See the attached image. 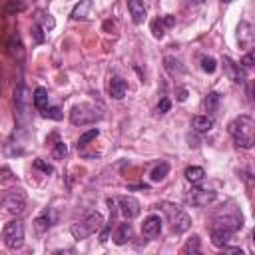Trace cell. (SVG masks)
I'll return each mask as SVG.
<instances>
[{
  "instance_id": "1",
  "label": "cell",
  "mask_w": 255,
  "mask_h": 255,
  "mask_svg": "<svg viewBox=\"0 0 255 255\" xmlns=\"http://www.w3.org/2000/svg\"><path fill=\"white\" fill-rule=\"evenodd\" d=\"M229 135L233 137V141L243 147V149H251L255 143V122L251 116H237L235 120L229 122L227 126Z\"/></svg>"
},
{
  "instance_id": "2",
  "label": "cell",
  "mask_w": 255,
  "mask_h": 255,
  "mask_svg": "<svg viewBox=\"0 0 255 255\" xmlns=\"http://www.w3.org/2000/svg\"><path fill=\"white\" fill-rule=\"evenodd\" d=\"M157 207H161V211L167 215V219H169V223H171V231L173 233H185L189 227H191V217L179 207V205H175V203H169V201H163V203H159Z\"/></svg>"
},
{
  "instance_id": "3",
  "label": "cell",
  "mask_w": 255,
  "mask_h": 255,
  "mask_svg": "<svg viewBox=\"0 0 255 255\" xmlns=\"http://www.w3.org/2000/svg\"><path fill=\"white\" fill-rule=\"evenodd\" d=\"M14 116L20 124H26L30 120V108H32V94L24 84H18L14 90Z\"/></svg>"
},
{
  "instance_id": "4",
  "label": "cell",
  "mask_w": 255,
  "mask_h": 255,
  "mask_svg": "<svg viewBox=\"0 0 255 255\" xmlns=\"http://www.w3.org/2000/svg\"><path fill=\"white\" fill-rule=\"evenodd\" d=\"M0 239L8 249H20L24 245V223L20 219H10L4 225Z\"/></svg>"
},
{
  "instance_id": "5",
  "label": "cell",
  "mask_w": 255,
  "mask_h": 255,
  "mask_svg": "<svg viewBox=\"0 0 255 255\" xmlns=\"http://www.w3.org/2000/svg\"><path fill=\"white\" fill-rule=\"evenodd\" d=\"M26 207V193L22 189H10L0 199V213L4 215H20Z\"/></svg>"
},
{
  "instance_id": "6",
  "label": "cell",
  "mask_w": 255,
  "mask_h": 255,
  "mask_svg": "<svg viewBox=\"0 0 255 255\" xmlns=\"http://www.w3.org/2000/svg\"><path fill=\"white\" fill-rule=\"evenodd\" d=\"M102 114L96 106L92 104H80V106H74L72 112H70V122L74 126H86V124H94L96 120H100Z\"/></svg>"
},
{
  "instance_id": "7",
  "label": "cell",
  "mask_w": 255,
  "mask_h": 255,
  "mask_svg": "<svg viewBox=\"0 0 255 255\" xmlns=\"http://www.w3.org/2000/svg\"><path fill=\"white\" fill-rule=\"evenodd\" d=\"M241 225H243V217H241V213L235 209V207H223L215 217H213V227H227V229H231V231H237V229H241Z\"/></svg>"
},
{
  "instance_id": "8",
  "label": "cell",
  "mask_w": 255,
  "mask_h": 255,
  "mask_svg": "<svg viewBox=\"0 0 255 255\" xmlns=\"http://www.w3.org/2000/svg\"><path fill=\"white\" fill-rule=\"evenodd\" d=\"M185 201L193 207H207L209 203L215 201V191L213 189H205V187H193L187 191Z\"/></svg>"
},
{
  "instance_id": "9",
  "label": "cell",
  "mask_w": 255,
  "mask_h": 255,
  "mask_svg": "<svg viewBox=\"0 0 255 255\" xmlns=\"http://www.w3.org/2000/svg\"><path fill=\"white\" fill-rule=\"evenodd\" d=\"M118 209H120V213L129 221V219H135L137 215H139V211H141V207H139V201L133 197V195H120L118 197Z\"/></svg>"
},
{
  "instance_id": "10",
  "label": "cell",
  "mask_w": 255,
  "mask_h": 255,
  "mask_svg": "<svg viewBox=\"0 0 255 255\" xmlns=\"http://www.w3.org/2000/svg\"><path fill=\"white\" fill-rule=\"evenodd\" d=\"M6 52L12 60L16 62H24V56H26V50H24V44H22V38L20 34H12L6 42Z\"/></svg>"
},
{
  "instance_id": "11",
  "label": "cell",
  "mask_w": 255,
  "mask_h": 255,
  "mask_svg": "<svg viewBox=\"0 0 255 255\" xmlns=\"http://www.w3.org/2000/svg\"><path fill=\"white\" fill-rule=\"evenodd\" d=\"M171 26H175V16H171V14H165V16H159V18H155L153 22H151V34H153V38H163V34H165V28H171Z\"/></svg>"
},
{
  "instance_id": "12",
  "label": "cell",
  "mask_w": 255,
  "mask_h": 255,
  "mask_svg": "<svg viewBox=\"0 0 255 255\" xmlns=\"http://www.w3.org/2000/svg\"><path fill=\"white\" fill-rule=\"evenodd\" d=\"M223 68H225V72H227L229 80H233L235 84H243V82L247 80V74H245V70H243L239 64H235L233 60H229V58H223Z\"/></svg>"
},
{
  "instance_id": "13",
  "label": "cell",
  "mask_w": 255,
  "mask_h": 255,
  "mask_svg": "<svg viewBox=\"0 0 255 255\" xmlns=\"http://www.w3.org/2000/svg\"><path fill=\"white\" fill-rule=\"evenodd\" d=\"M233 233H235V231H231V229H227V227H211V243L221 249V247H225V245L231 241Z\"/></svg>"
},
{
  "instance_id": "14",
  "label": "cell",
  "mask_w": 255,
  "mask_h": 255,
  "mask_svg": "<svg viewBox=\"0 0 255 255\" xmlns=\"http://www.w3.org/2000/svg\"><path fill=\"white\" fill-rule=\"evenodd\" d=\"M141 233L145 237H157L161 233V217L159 215H149L141 225Z\"/></svg>"
},
{
  "instance_id": "15",
  "label": "cell",
  "mask_w": 255,
  "mask_h": 255,
  "mask_svg": "<svg viewBox=\"0 0 255 255\" xmlns=\"http://www.w3.org/2000/svg\"><path fill=\"white\" fill-rule=\"evenodd\" d=\"M128 10L133 24H143L145 20V4L143 0H128Z\"/></svg>"
},
{
  "instance_id": "16",
  "label": "cell",
  "mask_w": 255,
  "mask_h": 255,
  "mask_svg": "<svg viewBox=\"0 0 255 255\" xmlns=\"http://www.w3.org/2000/svg\"><path fill=\"white\" fill-rule=\"evenodd\" d=\"M126 94H128V82L124 78H120V76H112V80H110V96L114 100H122Z\"/></svg>"
},
{
  "instance_id": "17",
  "label": "cell",
  "mask_w": 255,
  "mask_h": 255,
  "mask_svg": "<svg viewBox=\"0 0 255 255\" xmlns=\"http://www.w3.org/2000/svg\"><path fill=\"white\" fill-rule=\"evenodd\" d=\"M82 225H84L86 231L92 235V233H96V231H100V229L104 227V217H102V213H98V211H90V213L86 215V219L82 221Z\"/></svg>"
},
{
  "instance_id": "18",
  "label": "cell",
  "mask_w": 255,
  "mask_h": 255,
  "mask_svg": "<svg viewBox=\"0 0 255 255\" xmlns=\"http://www.w3.org/2000/svg\"><path fill=\"white\" fill-rule=\"evenodd\" d=\"M131 235H133V229H131V223H128V221H124V223H120L118 227H116V231H114V243L116 245H124V243H128L129 239H131Z\"/></svg>"
},
{
  "instance_id": "19",
  "label": "cell",
  "mask_w": 255,
  "mask_h": 255,
  "mask_svg": "<svg viewBox=\"0 0 255 255\" xmlns=\"http://www.w3.org/2000/svg\"><path fill=\"white\" fill-rule=\"evenodd\" d=\"M92 10H94V2H92V0H80V2L74 6L70 18H72V20H86V18H90Z\"/></svg>"
},
{
  "instance_id": "20",
  "label": "cell",
  "mask_w": 255,
  "mask_h": 255,
  "mask_svg": "<svg viewBox=\"0 0 255 255\" xmlns=\"http://www.w3.org/2000/svg\"><path fill=\"white\" fill-rule=\"evenodd\" d=\"M237 42L239 46H245V48L253 44V26L249 22H241L237 26Z\"/></svg>"
},
{
  "instance_id": "21",
  "label": "cell",
  "mask_w": 255,
  "mask_h": 255,
  "mask_svg": "<svg viewBox=\"0 0 255 255\" xmlns=\"http://www.w3.org/2000/svg\"><path fill=\"white\" fill-rule=\"evenodd\" d=\"M52 211L50 209H44L38 217H36V221H34V229L38 231V233H46L48 229H50V225H52Z\"/></svg>"
},
{
  "instance_id": "22",
  "label": "cell",
  "mask_w": 255,
  "mask_h": 255,
  "mask_svg": "<svg viewBox=\"0 0 255 255\" xmlns=\"http://www.w3.org/2000/svg\"><path fill=\"white\" fill-rule=\"evenodd\" d=\"M32 104H34V108L36 110H44V108H48V90L46 88H36L34 90V94H32Z\"/></svg>"
},
{
  "instance_id": "23",
  "label": "cell",
  "mask_w": 255,
  "mask_h": 255,
  "mask_svg": "<svg viewBox=\"0 0 255 255\" xmlns=\"http://www.w3.org/2000/svg\"><path fill=\"white\" fill-rule=\"evenodd\" d=\"M163 66H165V70H167L171 76H179V74H183V72H185V66H183L177 58H173V56H165Z\"/></svg>"
},
{
  "instance_id": "24",
  "label": "cell",
  "mask_w": 255,
  "mask_h": 255,
  "mask_svg": "<svg viewBox=\"0 0 255 255\" xmlns=\"http://www.w3.org/2000/svg\"><path fill=\"white\" fill-rule=\"evenodd\" d=\"M191 126H193V129H195V131L205 133V131H209V129H211L213 120H211L209 116H195V118L191 120Z\"/></svg>"
},
{
  "instance_id": "25",
  "label": "cell",
  "mask_w": 255,
  "mask_h": 255,
  "mask_svg": "<svg viewBox=\"0 0 255 255\" xmlns=\"http://www.w3.org/2000/svg\"><path fill=\"white\" fill-rule=\"evenodd\" d=\"M26 10V2L24 0H6L4 8H2V14L4 16H14L18 12H24Z\"/></svg>"
},
{
  "instance_id": "26",
  "label": "cell",
  "mask_w": 255,
  "mask_h": 255,
  "mask_svg": "<svg viewBox=\"0 0 255 255\" xmlns=\"http://www.w3.org/2000/svg\"><path fill=\"white\" fill-rule=\"evenodd\" d=\"M203 177H205V171H203V167H199V165H189V167L185 169V179H187L189 183H201Z\"/></svg>"
},
{
  "instance_id": "27",
  "label": "cell",
  "mask_w": 255,
  "mask_h": 255,
  "mask_svg": "<svg viewBox=\"0 0 255 255\" xmlns=\"http://www.w3.org/2000/svg\"><path fill=\"white\" fill-rule=\"evenodd\" d=\"M169 173V163L167 161H161L159 165H155L153 167V171L149 173V179L153 181V183H159V181H163L165 179V175Z\"/></svg>"
},
{
  "instance_id": "28",
  "label": "cell",
  "mask_w": 255,
  "mask_h": 255,
  "mask_svg": "<svg viewBox=\"0 0 255 255\" xmlns=\"http://www.w3.org/2000/svg\"><path fill=\"white\" fill-rule=\"evenodd\" d=\"M217 106H219V94L217 92H209L203 100V108L207 114H215L217 112Z\"/></svg>"
},
{
  "instance_id": "29",
  "label": "cell",
  "mask_w": 255,
  "mask_h": 255,
  "mask_svg": "<svg viewBox=\"0 0 255 255\" xmlns=\"http://www.w3.org/2000/svg\"><path fill=\"white\" fill-rule=\"evenodd\" d=\"M36 22L44 28V30H54V26H56V20H54V16L52 14H46V12H38V16H36Z\"/></svg>"
},
{
  "instance_id": "30",
  "label": "cell",
  "mask_w": 255,
  "mask_h": 255,
  "mask_svg": "<svg viewBox=\"0 0 255 255\" xmlns=\"http://www.w3.org/2000/svg\"><path fill=\"white\" fill-rule=\"evenodd\" d=\"M100 135V129L98 128H92V129H88V131H84L82 135H80V139H78V147H84V145H88L92 139H96Z\"/></svg>"
},
{
  "instance_id": "31",
  "label": "cell",
  "mask_w": 255,
  "mask_h": 255,
  "mask_svg": "<svg viewBox=\"0 0 255 255\" xmlns=\"http://www.w3.org/2000/svg\"><path fill=\"white\" fill-rule=\"evenodd\" d=\"M181 253H199V237L197 235H191L185 245L181 247Z\"/></svg>"
},
{
  "instance_id": "32",
  "label": "cell",
  "mask_w": 255,
  "mask_h": 255,
  "mask_svg": "<svg viewBox=\"0 0 255 255\" xmlns=\"http://www.w3.org/2000/svg\"><path fill=\"white\" fill-rule=\"evenodd\" d=\"M14 181H16V175L12 173V169L10 167H2L0 169V185L6 187V185H12Z\"/></svg>"
},
{
  "instance_id": "33",
  "label": "cell",
  "mask_w": 255,
  "mask_h": 255,
  "mask_svg": "<svg viewBox=\"0 0 255 255\" xmlns=\"http://www.w3.org/2000/svg\"><path fill=\"white\" fill-rule=\"evenodd\" d=\"M201 70H203V72H207V74H213V72L217 70L215 60H213L211 56H203V58H201Z\"/></svg>"
},
{
  "instance_id": "34",
  "label": "cell",
  "mask_w": 255,
  "mask_h": 255,
  "mask_svg": "<svg viewBox=\"0 0 255 255\" xmlns=\"http://www.w3.org/2000/svg\"><path fill=\"white\" fill-rule=\"evenodd\" d=\"M42 116L48 118V120H62V110L56 108V106H52V108L48 106V108L42 110Z\"/></svg>"
},
{
  "instance_id": "35",
  "label": "cell",
  "mask_w": 255,
  "mask_h": 255,
  "mask_svg": "<svg viewBox=\"0 0 255 255\" xmlns=\"http://www.w3.org/2000/svg\"><path fill=\"white\" fill-rule=\"evenodd\" d=\"M66 153H68L66 143H64V141H56V143H54V149H52V155H54L56 159H64Z\"/></svg>"
},
{
  "instance_id": "36",
  "label": "cell",
  "mask_w": 255,
  "mask_h": 255,
  "mask_svg": "<svg viewBox=\"0 0 255 255\" xmlns=\"http://www.w3.org/2000/svg\"><path fill=\"white\" fill-rule=\"evenodd\" d=\"M70 231H72V235H74V237H76V239H86V237H88V235H90V233H88V231H86V227H84V225H82V223H74V225H72V229H70Z\"/></svg>"
},
{
  "instance_id": "37",
  "label": "cell",
  "mask_w": 255,
  "mask_h": 255,
  "mask_svg": "<svg viewBox=\"0 0 255 255\" xmlns=\"http://www.w3.org/2000/svg\"><path fill=\"white\" fill-rule=\"evenodd\" d=\"M32 36H34V40H36L38 44H42V42H44V28H42L38 22L32 26Z\"/></svg>"
},
{
  "instance_id": "38",
  "label": "cell",
  "mask_w": 255,
  "mask_h": 255,
  "mask_svg": "<svg viewBox=\"0 0 255 255\" xmlns=\"http://www.w3.org/2000/svg\"><path fill=\"white\" fill-rule=\"evenodd\" d=\"M34 167H36V169H40V171H42V173H46V175L54 171V169H52V165H50V163H46V161H42L40 157H38V159H34Z\"/></svg>"
},
{
  "instance_id": "39",
  "label": "cell",
  "mask_w": 255,
  "mask_h": 255,
  "mask_svg": "<svg viewBox=\"0 0 255 255\" xmlns=\"http://www.w3.org/2000/svg\"><path fill=\"white\" fill-rule=\"evenodd\" d=\"M169 108H171V102L167 98H161L159 104H157V112L159 114H165V112H169Z\"/></svg>"
},
{
  "instance_id": "40",
  "label": "cell",
  "mask_w": 255,
  "mask_h": 255,
  "mask_svg": "<svg viewBox=\"0 0 255 255\" xmlns=\"http://www.w3.org/2000/svg\"><path fill=\"white\" fill-rule=\"evenodd\" d=\"M241 64H243V68H251V66H253V52L245 54V58L241 60Z\"/></svg>"
},
{
  "instance_id": "41",
  "label": "cell",
  "mask_w": 255,
  "mask_h": 255,
  "mask_svg": "<svg viewBox=\"0 0 255 255\" xmlns=\"http://www.w3.org/2000/svg\"><path fill=\"white\" fill-rule=\"evenodd\" d=\"M187 94H189V92H187L185 88H179V90L175 92V98H177V102H185V100H187Z\"/></svg>"
},
{
  "instance_id": "42",
  "label": "cell",
  "mask_w": 255,
  "mask_h": 255,
  "mask_svg": "<svg viewBox=\"0 0 255 255\" xmlns=\"http://www.w3.org/2000/svg\"><path fill=\"white\" fill-rule=\"evenodd\" d=\"M225 253H239V255H243V249H239V247H229V245H225V247H221Z\"/></svg>"
},
{
  "instance_id": "43",
  "label": "cell",
  "mask_w": 255,
  "mask_h": 255,
  "mask_svg": "<svg viewBox=\"0 0 255 255\" xmlns=\"http://www.w3.org/2000/svg\"><path fill=\"white\" fill-rule=\"evenodd\" d=\"M221 2H223V4H227V2H231V0H221Z\"/></svg>"
}]
</instances>
